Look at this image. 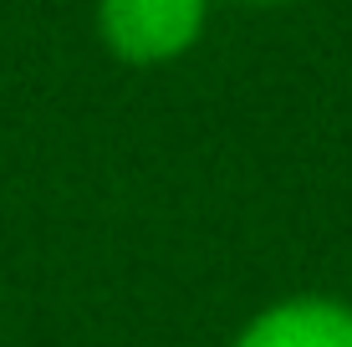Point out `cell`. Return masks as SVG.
Listing matches in <instances>:
<instances>
[{
    "mask_svg": "<svg viewBox=\"0 0 352 347\" xmlns=\"http://www.w3.org/2000/svg\"><path fill=\"white\" fill-rule=\"evenodd\" d=\"M204 0H97V36L128 67L184 56L204 31Z\"/></svg>",
    "mask_w": 352,
    "mask_h": 347,
    "instance_id": "1",
    "label": "cell"
},
{
    "mask_svg": "<svg viewBox=\"0 0 352 347\" xmlns=\"http://www.w3.org/2000/svg\"><path fill=\"white\" fill-rule=\"evenodd\" d=\"M235 347H352V306L327 302V296L265 306L235 337Z\"/></svg>",
    "mask_w": 352,
    "mask_h": 347,
    "instance_id": "2",
    "label": "cell"
},
{
    "mask_svg": "<svg viewBox=\"0 0 352 347\" xmlns=\"http://www.w3.org/2000/svg\"><path fill=\"white\" fill-rule=\"evenodd\" d=\"M250 5H276V0H250Z\"/></svg>",
    "mask_w": 352,
    "mask_h": 347,
    "instance_id": "3",
    "label": "cell"
}]
</instances>
